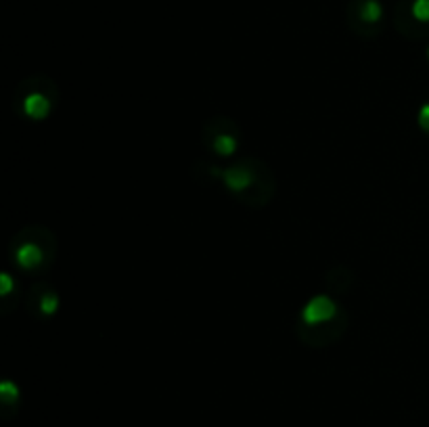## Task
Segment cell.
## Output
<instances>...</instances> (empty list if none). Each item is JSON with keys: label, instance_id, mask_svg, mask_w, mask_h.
I'll return each mask as SVG.
<instances>
[{"label": "cell", "instance_id": "obj_1", "mask_svg": "<svg viewBox=\"0 0 429 427\" xmlns=\"http://www.w3.org/2000/svg\"><path fill=\"white\" fill-rule=\"evenodd\" d=\"M339 308L329 296H316L302 308V320L308 327H320L337 316Z\"/></svg>", "mask_w": 429, "mask_h": 427}, {"label": "cell", "instance_id": "obj_2", "mask_svg": "<svg viewBox=\"0 0 429 427\" xmlns=\"http://www.w3.org/2000/svg\"><path fill=\"white\" fill-rule=\"evenodd\" d=\"M218 176H222V183L226 184L233 193H237V195L246 193L247 188H251L255 184V174H253V170H251L249 164L231 166L224 172L218 170Z\"/></svg>", "mask_w": 429, "mask_h": 427}, {"label": "cell", "instance_id": "obj_3", "mask_svg": "<svg viewBox=\"0 0 429 427\" xmlns=\"http://www.w3.org/2000/svg\"><path fill=\"white\" fill-rule=\"evenodd\" d=\"M15 260H17V264H19L23 270H34V268H38V266L42 264L44 251H42V247L38 243L25 241V243H21L17 247Z\"/></svg>", "mask_w": 429, "mask_h": 427}, {"label": "cell", "instance_id": "obj_4", "mask_svg": "<svg viewBox=\"0 0 429 427\" xmlns=\"http://www.w3.org/2000/svg\"><path fill=\"white\" fill-rule=\"evenodd\" d=\"M23 114L32 120H44L49 114H51V101L47 95L42 92H30L25 99H23V105H21Z\"/></svg>", "mask_w": 429, "mask_h": 427}, {"label": "cell", "instance_id": "obj_5", "mask_svg": "<svg viewBox=\"0 0 429 427\" xmlns=\"http://www.w3.org/2000/svg\"><path fill=\"white\" fill-rule=\"evenodd\" d=\"M210 147L214 149V153H218L222 157H229V155H233L237 151V138L231 132H220L210 140Z\"/></svg>", "mask_w": 429, "mask_h": 427}, {"label": "cell", "instance_id": "obj_6", "mask_svg": "<svg viewBox=\"0 0 429 427\" xmlns=\"http://www.w3.org/2000/svg\"><path fill=\"white\" fill-rule=\"evenodd\" d=\"M358 15H361V19L365 23H377L381 19V15H383V8H381L379 0H365Z\"/></svg>", "mask_w": 429, "mask_h": 427}, {"label": "cell", "instance_id": "obj_7", "mask_svg": "<svg viewBox=\"0 0 429 427\" xmlns=\"http://www.w3.org/2000/svg\"><path fill=\"white\" fill-rule=\"evenodd\" d=\"M0 396H2V402L4 404H8V402H17V398H19V387L13 383V381H2V385H0Z\"/></svg>", "mask_w": 429, "mask_h": 427}, {"label": "cell", "instance_id": "obj_8", "mask_svg": "<svg viewBox=\"0 0 429 427\" xmlns=\"http://www.w3.org/2000/svg\"><path fill=\"white\" fill-rule=\"evenodd\" d=\"M57 306H59V298H57V294L49 291V294H44V296H42V300H40V312H42L44 316H51V314H55Z\"/></svg>", "mask_w": 429, "mask_h": 427}, {"label": "cell", "instance_id": "obj_9", "mask_svg": "<svg viewBox=\"0 0 429 427\" xmlns=\"http://www.w3.org/2000/svg\"><path fill=\"white\" fill-rule=\"evenodd\" d=\"M413 17L421 23H429V0H415L411 8Z\"/></svg>", "mask_w": 429, "mask_h": 427}, {"label": "cell", "instance_id": "obj_10", "mask_svg": "<svg viewBox=\"0 0 429 427\" xmlns=\"http://www.w3.org/2000/svg\"><path fill=\"white\" fill-rule=\"evenodd\" d=\"M417 122H419V126H421V130H423V132H429V103H425V105L419 109Z\"/></svg>", "mask_w": 429, "mask_h": 427}, {"label": "cell", "instance_id": "obj_11", "mask_svg": "<svg viewBox=\"0 0 429 427\" xmlns=\"http://www.w3.org/2000/svg\"><path fill=\"white\" fill-rule=\"evenodd\" d=\"M8 289H11V277H8V275H2V294L6 296Z\"/></svg>", "mask_w": 429, "mask_h": 427}, {"label": "cell", "instance_id": "obj_12", "mask_svg": "<svg viewBox=\"0 0 429 427\" xmlns=\"http://www.w3.org/2000/svg\"><path fill=\"white\" fill-rule=\"evenodd\" d=\"M428 57H429V49H428Z\"/></svg>", "mask_w": 429, "mask_h": 427}]
</instances>
